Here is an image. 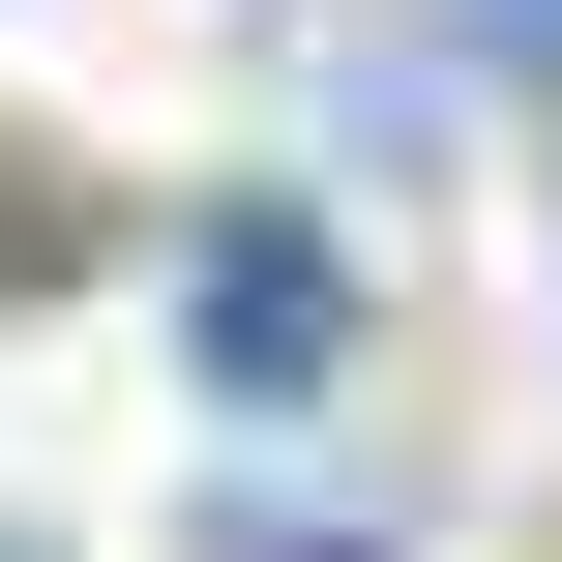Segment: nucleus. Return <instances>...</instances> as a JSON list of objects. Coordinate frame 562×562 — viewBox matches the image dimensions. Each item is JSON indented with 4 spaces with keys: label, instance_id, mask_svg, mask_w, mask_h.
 I'll list each match as a JSON object with an SVG mask.
<instances>
[{
    "label": "nucleus",
    "instance_id": "f257e3e1",
    "mask_svg": "<svg viewBox=\"0 0 562 562\" xmlns=\"http://www.w3.org/2000/svg\"><path fill=\"white\" fill-rule=\"evenodd\" d=\"M356 326H385V296H356V237H326L296 178H237V207L178 237V356H207L237 415H296V385H356Z\"/></svg>",
    "mask_w": 562,
    "mask_h": 562
},
{
    "label": "nucleus",
    "instance_id": "f03ea898",
    "mask_svg": "<svg viewBox=\"0 0 562 562\" xmlns=\"http://www.w3.org/2000/svg\"><path fill=\"white\" fill-rule=\"evenodd\" d=\"M207 562H415V474H237Z\"/></svg>",
    "mask_w": 562,
    "mask_h": 562
},
{
    "label": "nucleus",
    "instance_id": "7ed1b4c3",
    "mask_svg": "<svg viewBox=\"0 0 562 562\" xmlns=\"http://www.w3.org/2000/svg\"><path fill=\"white\" fill-rule=\"evenodd\" d=\"M474 59H504V89H533V119H562V0H474Z\"/></svg>",
    "mask_w": 562,
    "mask_h": 562
},
{
    "label": "nucleus",
    "instance_id": "20e7f679",
    "mask_svg": "<svg viewBox=\"0 0 562 562\" xmlns=\"http://www.w3.org/2000/svg\"><path fill=\"white\" fill-rule=\"evenodd\" d=\"M0 562H30V533H0Z\"/></svg>",
    "mask_w": 562,
    "mask_h": 562
}]
</instances>
